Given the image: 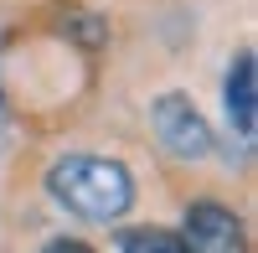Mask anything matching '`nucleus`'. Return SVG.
Returning a JSON list of instances; mask_svg holds the SVG:
<instances>
[{
    "label": "nucleus",
    "instance_id": "obj_4",
    "mask_svg": "<svg viewBox=\"0 0 258 253\" xmlns=\"http://www.w3.org/2000/svg\"><path fill=\"white\" fill-rule=\"evenodd\" d=\"M222 103H227L232 130L243 140H253V130H258V57H253V47H238V57L227 62Z\"/></svg>",
    "mask_w": 258,
    "mask_h": 253
},
{
    "label": "nucleus",
    "instance_id": "obj_1",
    "mask_svg": "<svg viewBox=\"0 0 258 253\" xmlns=\"http://www.w3.org/2000/svg\"><path fill=\"white\" fill-rule=\"evenodd\" d=\"M47 192L73 217L93 222V227H109V222L129 217V207H135V176L114 155L78 150V155H57L47 165Z\"/></svg>",
    "mask_w": 258,
    "mask_h": 253
},
{
    "label": "nucleus",
    "instance_id": "obj_8",
    "mask_svg": "<svg viewBox=\"0 0 258 253\" xmlns=\"http://www.w3.org/2000/svg\"><path fill=\"white\" fill-rule=\"evenodd\" d=\"M0 103H6V88H0Z\"/></svg>",
    "mask_w": 258,
    "mask_h": 253
},
{
    "label": "nucleus",
    "instance_id": "obj_2",
    "mask_svg": "<svg viewBox=\"0 0 258 253\" xmlns=\"http://www.w3.org/2000/svg\"><path fill=\"white\" fill-rule=\"evenodd\" d=\"M150 130H155V140H160L176 160H191V165L217 150V135H212L207 114H202L197 103H191V93H181V88H170V93H160L155 103H150Z\"/></svg>",
    "mask_w": 258,
    "mask_h": 253
},
{
    "label": "nucleus",
    "instance_id": "obj_6",
    "mask_svg": "<svg viewBox=\"0 0 258 253\" xmlns=\"http://www.w3.org/2000/svg\"><path fill=\"white\" fill-rule=\"evenodd\" d=\"M119 253H191V248L181 243V233H170V227H124Z\"/></svg>",
    "mask_w": 258,
    "mask_h": 253
},
{
    "label": "nucleus",
    "instance_id": "obj_3",
    "mask_svg": "<svg viewBox=\"0 0 258 253\" xmlns=\"http://www.w3.org/2000/svg\"><path fill=\"white\" fill-rule=\"evenodd\" d=\"M181 243L191 253H248V227L217 197H191L181 212Z\"/></svg>",
    "mask_w": 258,
    "mask_h": 253
},
{
    "label": "nucleus",
    "instance_id": "obj_5",
    "mask_svg": "<svg viewBox=\"0 0 258 253\" xmlns=\"http://www.w3.org/2000/svg\"><path fill=\"white\" fill-rule=\"evenodd\" d=\"M47 21H52L57 36L78 41L83 52H103V47H109V21H103L93 6H83V0H52Z\"/></svg>",
    "mask_w": 258,
    "mask_h": 253
},
{
    "label": "nucleus",
    "instance_id": "obj_7",
    "mask_svg": "<svg viewBox=\"0 0 258 253\" xmlns=\"http://www.w3.org/2000/svg\"><path fill=\"white\" fill-rule=\"evenodd\" d=\"M36 253H98V248H93L88 238H68V233H62V238H47Z\"/></svg>",
    "mask_w": 258,
    "mask_h": 253
}]
</instances>
